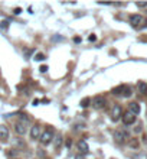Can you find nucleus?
I'll return each mask as SVG.
<instances>
[{"label":"nucleus","instance_id":"obj_7","mask_svg":"<svg viewBox=\"0 0 147 159\" xmlns=\"http://www.w3.org/2000/svg\"><path fill=\"white\" fill-rule=\"evenodd\" d=\"M121 116H123V110H121V107H120L118 104H115V106L112 107V110H111V119H112L114 121H117L118 119H121Z\"/></svg>","mask_w":147,"mask_h":159},{"label":"nucleus","instance_id":"obj_5","mask_svg":"<svg viewBox=\"0 0 147 159\" xmlns=\"http://www.w3.org/2000/svg\"><path fill=\"white\" fill-rule=\"evenodd\" d=\"M15 132L19 134V136H23L26 132H28V123L25 121H18L15 124Z\"/></svg>","mask_w":147,"mask_h":159},{"label":"nucleus","instance_id":"obj_4","mask_svg":"<svg viewBox=\"0 0 147 159\" xmlns=\"http://www.w3.org/2000/svg\"><path fill=\"white\" fill-rule=\"evenodd\" d=\"M91 103H92V107H94V109L100 110V109H102V107L105 106V98H104L102 96H95V97L91 100Z\"/></svg>","mask_w":147,"mask_h":159},{"label":"nucleus","instance_id":"obj_6","mask_svg":"<svg viewBox=\"0 0 147 159\" xmlns=\"http://www.w3.org/2000/svg\"><path fill=\"white\" fill-rule=\"evenodd\" d=\"M121 119H123V123H124L125 126L133 124V123L135 121V116H134L133 113H130V111H125V113L121 116Z\"/></svg>","mask_w":147,"mask_h":159},{"label":"nucleus","instance_id":"obj_14","mask_svg":"<svg viewBox=\"0 0 147 159\" xmlns=\"http://www.w3.org/2000/svg\"><path fill=\"white\" fill-rule=\"evenodd\" d=\"M89 103H91V98H89V97H85V98L81 101V107H84V109H85V107H88V106H89Z\"/></svg>","mask_w":147,"mask_h":159},{"label":"nucleus","instance_id":"obj_2","mask_svg":"<svg viewBox=\"0 0 147 159\" xmlns=\"http://www.w3.org/2000/svg\"><path fill=\"white\" fill-rule=\"evenodd\" d=\"M128 139H130V134H128L127 130H117V132L114 133V140L118 142V143H124V142H127Z\"/></svg>","mask_w":147,"mask_h":159},{"label":"nucleus","instance_id":"obj_23","mask_svg":"<svg viewBox=\"0 0 147 159\" xmlns=\"http://www.w3.org/2000/svg\"><path fill=\"white\" fill-rule=\"evenodd\" d=\"M88 39H89L91 42H94V41H97V36H95V35H91V36L88 38Z\"/></svg>","mask_w":147,"mask_h":159},{"label":"nucleus","instance_id":"obj_22","mask_svg":"<svg viewBox=\"0 0 147 159\" xmlns=\"http://www.w3.org/2000/svg\"><path fill=\"white\" fill-rule=\"evenodd\" d=\"M39 70H41V72H46L48 71V65H42Z\"/></svg>","mask_w":147,"mask_h":159},{"label":"nucleus","instance_id":"obj_12","mask_svg":"<svg viewBox=\"0 0 147 159\" xmlns=\"http://www.w3.org/2000/svg\"><path fill=\"white\" fill-rule=\"evenodd\" d=\"M124 90H125V85H118L112 90V94L114 96H123L124 94Z\"/></svg>","mask_w":147,"mask_h":159},{"label":"nucleus","instance_id":"obj_8","mask_svg":"<svg viewBox=\"0 0 147 159\" xmlns=\"http://www.w3.org/2000/svg\"><path fill=\"white\" fill-rule=\"evenodd\" d=\"M30 137H32L33 140L41 137V126H39V124H35V126L30 129Z\"/></svg>","mask_w":147,"mask_h":159},{"label":"nucleus","instance_id":"obj_10","mask_svg":"<svg viewBox=\"0 0 147 159\" xmlns=\"http://www.w3.org/2000/svg\"><path fill=\"white\" fill-rule=\"evenodd\" d=\"M140 110H141V109H140L138 103H134V101H133V103H130V104H128V111H130V113H133L134 116H135V114H138V113H140Z\"/></svg>","mask_w":147,"mask_h":159},{"label":"nucleus","instance_id":"obj_16","mask_svg":"<svg viewBox=\"0 0 147 159\" xmlns=\"http://www.w3.org/2000/svg\"><path fill=\"white\" fill-rule=\"evenodd\" d=\"M35 59H36V61H43V59H45V55H43L42 52H39V54H36Z\"/></svg>","mask_w":147,"mask_h":159},{"label":"nucleus","instance_id":"obj_25","mask_svg":"<svg viewBox=\"0 0 147 159\" xmlns=\"http://www.w3.org/2000/svg\"><path fill=\"white\" fill-rule=\"evenodd\" d=\"M134 130H135V132H137V133H140V132H141V126H137V127H135V129H134Z\"/></svg>","mask_w":147,"mask_h":159},{"label":"nucleus","instance_id":"obj_27","mask_svg":"<svg viewBox=\"0 0 147 159\" xmlns=\"http://www.w3.org/2000/svg\"><path fill=\"white\" fill-rule=\"evenodd\" d=\"M141 159H146V156H143V158H141Z\"/></svg>","mask_w":147,"mask_h":159},{"label":"nucleus","instance_id":"obj_26","mask_svg":"<svg viewBox=\"0 0 147 159\" xmlns=\"http://www.w3.org/2000/svg\"><path fill=\"white\" fill-rule=\"evenodd\" d=\"M19 13H20V9L16 8V9H15V15H19Z\"/></svg>","mask_w":147,"mask_h":159},{"label":"nucleus","instance_id":"obj_1","mask_svg":"<svg viewBox=\"0 0 147 159\" xmlns=\"http://www.w3.org/2000/svg\"><path fill=\"white\" fill-rule=\"evenodd\" d=\"M130 23H131L133 28L141 29V28L146 26V19H144L143 16H140V15H131V16H130Z\"/></svg>","mask_w":147,"mask_h":159},{"label":"nucleus","instance_id":"obj_21","mask_svg":"<svg viewBox=\"0 0 147 159\" xmlns=\"http://www.w3.org/2000/svg\"><path fill=\"white\" fill-rule=\"evenodd\" d=\"M65 145H66V147L69 149V147L72 146V140H71V139H66V142H65Z\"/></svg>","mask_w":147,"mask_h":159},{"label":"nucleus","instance_id":"obj_24","mask_svg":"<svg viewBox=\"0 0 147 159\" xmlns=\"http://www.w3.org/2000/svg\"><path fill=\"white\" fill-rule=\"evenodd\" d=\"M75 159H85V156H84V155H77Z\"/></svg>","mask_w":147,"mask_h":159},{"label":"nucleus","instance_id":"obj_18","mask_svg":"<svg viewBox=\"0 0 147 159\" xmlns=\"http://www.w3.org/2000/svg\"><path fill=\"white\" fill-rule=\"evenodd\" d=\"M0 28H2V29H7L9 28V20H3L2 23H0Z\"/></svg>","mask_w":147,"mask_h":159},{"label":"nucleus","instance_id":"obj_11","mask_svg":"<svg viewBox=\"0 0 147 159\" xmlns=\"http://www.w3.org/2000/svg\"><path fill=\"white\" fill-rule=\"evenodd\" d=\"M78 149H79L84 155L89 152V146H88V143H87L85 140H79V142H78Z\"/></svg>","mask_w":147,"mask_h":159},{"label":"nucleus","instance_id":"obj_9","mask_svg":"<svg viewBox=\"0 0 147 159\" xmlns=\"http://www.w3.org/2000/svg\"><path fill=\"white\" fill-rule=\"evenodd\" d=\"M9 139V129L6 126H0V140L6 142Z\"/></svg>","mask_w":147,"mask_h":159},{"label":"nucleus","instance_id":"obj_20","mask_svg":"<svg viewBox=\"0 0 147 159\" xmlns=\"http://www.w3.org/2000/svg\"><path fill=\"white\" fill-rule=\"evenodd\" d=\"M137 8H147V2H141V3H135Z\"/></svg>","mask_w":147,"mask_h":159},{"label":"nucleus","instance_id":"obj_17","mask_svg":"<svg viewBox=\"0 0 147 159\" xmlns=\"http://www.w3.org/2000/svg\"><path fill=\"white\" fill-rule=\"evenodd\" d=\"M128 145H130L131 147H138V142H137L135 139H133V140H130V142H128Z\"/></svg>","mask_w":147,"mask_h":159},{"label":"nucleus","instance_id":"obj_19","mask_svg":"<svg viewBox=\"0 0 147 159\" xmlns=\"http://www.w3.org/2000/svg\"><path fill=\"white\" fill-rule=\"evenodd\" d=\"M124 97H130L131 96V90H130V87H125V90H124V94H123Z\"/></svg>","mask_w":147,"mask_h":159},{"label":"nucleus","instance_id":"obj_13","mask_svg":"<svg viewBox=\"0 0 147 159\" xmlns=\"http://www.w3.org/2000/svg\"><path fill=\"white\" fill-rule=\"evenodd\" d=\"M137 87H138V91H140L141 94H147V84H146V83L140 81Z\"/></svg>","mask_w":147,"mask_h":159},{"label":"nucleus","instance_id":"obj_3","mask_svg":"<svg viewBox=\"0 0 147 159\" xmlns=\"http://www.w3.org/2000/svg\"><path fill=\"white\" fill-rule=\"evenodd\" d=\"M52 139H54V130H52V129H48V130H45V132L41 134V143H42L43 146L49 145V143L52 142Z\"/></svg>","mask_w":147,"mask_h":159},{"label":"nucleus","instance_id":"obj_15","mask_svg":"<svg viewBox=\"0 0 147 159\" xmlns=\"http://www.w3.org/2000/svg\"><path fill=\"white\" fill-rule=\"evenodd\" d=\"M61 146H62V137H61V136H58V137L55 139V147H56V149H59Z\"/></svg>","mask_w":147,"mask_h":159}]
</instances>
